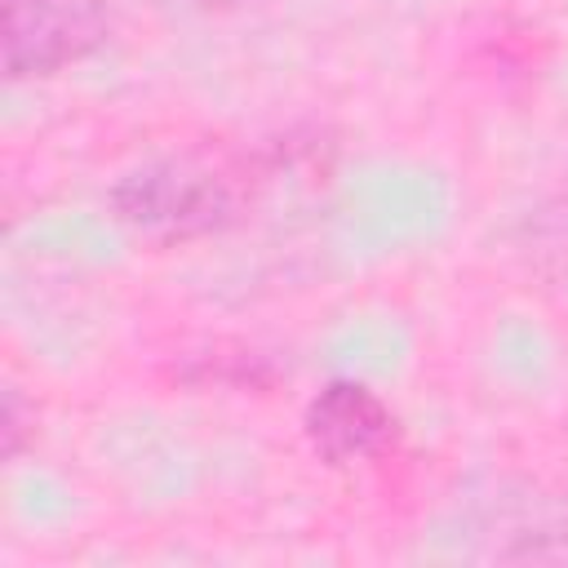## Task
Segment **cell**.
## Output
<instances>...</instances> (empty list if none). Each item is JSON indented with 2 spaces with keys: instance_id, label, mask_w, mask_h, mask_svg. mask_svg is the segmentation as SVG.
<instances>
[{
  "instance_id": "6da1fadb",
  "label": "cell",
  "mask_w": 568,
  "mask_h": 568,
  "mask_svg": "<svg viewBox=\"0 0 568 568\" xmlns=\"http://www.w3.org/2000/svg\"><path fill=\"white\" fill-rule=\"evenodd\" d=\"M244 209L231 173L204 160H151L111 186V213L142 240L186 244L226 231Z\"/></svg>"
},
{
  "instance_id": "7a4b0ae2",
  "label": "cell",
  "mask_w": 568,
  "mask_h": 568,
  "mask_svg": "<svg viewBox=\"0 0 568 568\" xmlns=\"http://www.w3.org/2000/svg\"><path fill=\"white\" fill-rule=\"evenodd\" d=\"M111 36L106 0H4V71L9 80L53 75L98 53Z\"/></svg>"
},
{
  "instance_id": "3957f363",
  "label": "cell",
  "mask_w": 568,
  "mask_h": 568,
  "mask_svg": "<svg viewBox=\"0 0 568 568\" xmlns=\"http://www.w3.org/2000/svg\"><path fill=\"white\" fill-rule=\"evenodd\" d=\"M302 430L324 466H355L382 457L395 444V413L373 386L337 377L320 395H311Z\"/></svg>"
},
{
  "instance_id": "277c9868",
  "label": "cell",
  "mask_w": 568,
  "mask_h": 568,
  "mask_svg": "<svg viewBox=\"0 0 568 568\" xmlns=\"http://www.w3.org/2000/svg\"><path fill=\"white\" fill-rule=\"evenodd\" d=\"M528 253L550 280L568 284V186L528 217Z\"/></svg>"
},
{
  "instance_id": "5b68a950",
  "label": "cell",
  "mask_w": 568,
  "mask_h": 568,
  "mask_svg": "<svg viewBox=\"0 0 568 568\" xmlns=\"http://www.w3.org/2000/svg\"><path fill=\"white\" fill-rule=\"evenodd\" d=\"M209 9H240V4H262V0H200Z\"/></svg>"
}]
</instances>
